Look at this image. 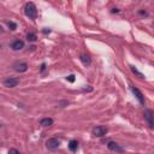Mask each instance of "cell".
I'll return each mask as SVG.
<instances>
[{
    "mask_svg": "<svg viewBox=\"0 0 154 154\" xmlns=\"http://www.w3.org/2000/svg\"><path fill=\"white\" fill-rule=\"evenodd\" d=\"M24 12H25V16L29 17L30 19H35L37 17V10H36V6L33 3H26L25 6H24Z\"/></svg>",
    "mask_w": 154,
    "mask_h": 154,
    "instance_id": "1",
    "label": "cell"
},
{
    "mask_svg": "<svg viewBox=\"0 0 154 154\" xmlns=\"http://www.w3.org/2000/svg\"><path fill=\"white\" fill-rule=\"evenodd\" d=\"M107 131H108V129L106 126H96L93 130V135L96 136V137H102V136H105L107 134Z\"/></svg>",
    "mask_w": 154,
    "mask_h": 154,
    "instance_id": "2",
    "label": "cell"
},
{
    "mask_svg": "<svg viewBox=\"0 0 154 154\" xmlns=\"http://www.w3.org/2000/svg\"><path fill=\"white\" fill-rule=\"evenodd\" d=\"M59 141H58V140H57V138H49L48 141L46 142V146H47V148H48V149H51V151H56L57 148L59 147Z\"/></svg>",
    "mask_w": 154,
    "mask_h": 154,
    "instance_id": "3",
    "label": "cell"
},
{
    "mask_svg": "<svg viewBox=\"0 0 154 154\" xmlns=\"http://www.w3.org/2000/svg\"><path fill=\"white\" fill-rule=\"evenodd\" d=\"M19 83V81L17 78H13V77H9L4 81V85L7 87V88H13V87H16L17 84Z\"/></svg>",
    "mask_w": 154,
    "mask_h": 154,
    "instance_id": "4",
    "label": "cell"
},
{
    "mask_svg": "<svg viewBox=\"0 0 154 154\" xmlns=\"http://www.w3.org/2000/svg\"><path fill=\"white\" fill-rule=\"evenodd\" d=\"M144 118H146V120L148 122V125H149V128L153 129V126H154L153 112H152L151 110H147V111H144Z\"/></svg>",
    "mask_w": 154,
    "mask_h": 154,
    "instance_id": "5",
    "label": "cell"
},
{
    "mask_svg": "<svg viewBox=\"0 0 154 154\" xmlns=\"http://www.w3.org/2000/svg\"><path fill=\"white\" fill-rule=\"evenodd\" d=\"M107 147L110 151H113V152H117V153H123V148L119 147L118 143H116V142H108L107 143Z\"/></svg>",
    "mask_w": 154,
    "mask_h": 154,
    "instance_id": "6",
    "label": "cell"
},
{
    "mask_svg": "<svg viewBox=\"0 0 154 154\" xmlns=\"http://www.w3.org/2000/svg\"><path fill=\"white\" fill-rule=\"evenodd\" d=\"M131 92L134 93V95L136 96V99H137L138 101H140V104H142V105H143V104H144V99H143V95H142V93L140 92L137 88L132 87V85H131Z\"/></svg>",
    "mask_w": 154,
    "mask_h": 154,
    "instance_id": "7",
    "label": "cell"
},
{
    "mask_svg": "<svg viewBox=\"0 0 154 154\" xmlns=\"http://www.w3.org/2000/svg\"><path fill=\"white\" fill-rule=\"evenodd\" d=\"M23 47H24V42L22 40H16V41H13L12 45H11V48H12L13 51H19V49H22Z\"/></svg>",
    "mask_w": 154,
    "mask_h": 154,
    "instance_id": "8",
    "label": "cell"
},
{
    "mask_svg": "<svg viewBox=\"0 0 154 154\" xmlns=\"http://www.w3.org/2000/svg\"><path fill=\"white\" fill-rule=\"evenodd\" d=\"M15 70L17 72H25L28 70V64L26 63H18L15 65Z\"/></svg>",
    "mask_w": 154,
    "mask_h": 154,
    "instance_id": "9",
    "label": "cell"
},
{
    "mask_svg": "<svg viewBox=\"0 0 154 154\" xmlns=\"http://www.w3.org/2000/svg\"><path fill=\"white\" fill-rule=\"evenodd\" d=\"M81 62L84 64L85 66H89L90 65V63H92V59H90V57L89 56H87V54H81Z\"/></svg>",
    "mask_w": 154,
    "mask_h": 154,
    "instance_id": "10",
    "label": "cell"
},
{
    "mask_svg": "<svg viewBox=\"0 0 154 154\" xmlns=\"http://www.w3.org/2000/svg\"><path fill=\"white\" fill-rule=\"evenodd\" d=\"M40 124L42 125V126H51V125L53 124V119L49 118V117H47V118H42L41 119V122H40Z\"/></svg>",
    "mask_w": 154,
    "mask_h": 154,
    "instance_id": "11",
    "label": "cell"
},
{
    "mask_svg": "<svg viewBox=\"0 0 154 154\" xmlns=\"http://www.w3.org/2000/svg\"><path fill=\"white\" fill-rule=\"evenodd\" d=\"M77 148H78V142L76 141V140H72V141H70L69 143V149L71 152H76L77 151Z\"/></svg>",
    "mask_w": 154,
    "mask_h": 154,
    "instance_id": "12",
    "label": "cell"
},
{
    "mask_svg": "<svg viewBox=\"0 0 154 154\" xmlns=\"http://www.w3.org/2000/svg\"><path fill=\"white\" fill-rule=\"evenodd\" d=\"M26 39H28V41H30V42H35L37 37H36V35L34 33H29L26 35Z\"/></svg>",
    "mask_w": 154,
    "mask_h": 154,
    "instance_id": "13",
    "label": "cell"
},
{
    "mask_svg": "<svg viewBox=\"0 0 154 154\" xmlns=\"http://www.w3.org/2000/svg\"><path fill=\"white\" fill-rule=\"evenodd\" d=\"M7 25H9V28H10L11 30H16L17 29V24L15 23V22H9Z\"/></svg>",
    "mask_w": 154,
    "mask_h": 154,
    "instance_id": "14",
    "label": "cell"
},
{
    "mask_svg": "<svg viewBox=\"0 0 154 154\" xmlns=\"http://www.w3.org/2000/svg\"><path fill=\"white\" fill-rule=\"evenodd\" d=\"M131 71L134 72V73H136V75H137L138 77H140V78H143V75H142L141 72H138L137 70H136V69H135V68H134V66H131Z\"/></svg>",
    "mask_w": 154,
    "mask_h": 154,
    "instance_id": "15",
    "label": "cell"
},
{
    "mask_svg": "<svg viewBox=\"0 0 154 154\" xmlns=\"http://www.w3.org/2000/svg\"><path fill=\"white\" fill-rule=\"evenodd\" d=\"M9 154H19V152L17 151L16 148H11L10 151H9Z\"/></svg>",
    "mask_w": 154,
    "mask_h": 154,
    "instance_id": "16",
    "label": "cell"
},
{
    "mask_svg": "<svg viewBox=\"0 0 154 154\" xmlns=\"http://www.w3.org/2000/svg\"><path fill=\"white\" fill-rule=\"evenodd\" d=\"M66 78H68V81H69V82H75V76L73 75H70V76H68V77H66Z\"/></svg>",
    "mask_w": 154,
    "mask_h": 154,
    "instance_id": "17",
    "label": "cell"
},
{
    "mask_svg": "<svg viewBox=\"0 0 154 154\" xmlns=\"http://www.w3.org/2000/svg\"><path fill=\"white\" fill-rule=\"evenodd\" d=\"M45 66H46V65H45V64H42V66H41V71H43V70H45Z\"/></svg>",
    "mask_w": 154,
    "mask_h": 154,
    "instance_id": "18",
    "label": "cell"
},
{
    "mask_svg": "<svg viewBox=\"0 0 154 154\" xmlns=\"http://www.w3.org/2000/svg\"><path fill=\"white\" fill-rule=\"evenodd\" d=\"M1 33H4V30H3V26L0 25V34H1Z\"/></svg>",
    "mask_w": 154,
    "mask_h": 154,
    "instance_id": "19",
    "label": "cell"
},
{
    "mask_svg": "<svg viewBox=\"0 0 154 154\" xmlns=\"http://www.w3.org/2000/svg\"><path fill=\"white\" fill-rule=\"evenodd\" d=\"M0 128H1V123H0Z\"/></svg>",
    "mask_w": 154,
    "mask_h": 154,
    "instance_id": "20",
    "label": "cell"
},
{
    "mask_svg": "<svg viewBox=\"0 0 154 154\" xmlns=\"http://www.w3.org/2000/svg\"><path fill=\"white\" fill-rule=\"evenodd\" d=\"M0 48H1V45H0Z\"/></svg>",
    "mask_w": 154,
    "mask_h": 154,
    "instance_id": "21",
    "label": "cell"
}]
</instances>
